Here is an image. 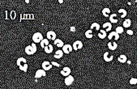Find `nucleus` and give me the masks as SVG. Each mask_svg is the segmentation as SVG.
<instances>
[{"mask_svg":"<svg viewBox=\"0 0 137 89\" xmlns=\"http://www.w3.org/2000/svg\"><path fill=\"white\" fill-rule=\"evenodd\" d=\"M16 64L20 67V70H23L24 72H26L28 70V64H27V61L24 58H19L17 59Z\"/></svg>","mask_w":137,"mask_h":89,"instance_id":"nucleus-1","label":"nucleus"},{"mask_svg":"<svg viewBox=\"0 0 137 89\" xmlns=\"http://www.w3.org/2000/svg\"><path fill=\"white\" fill-rule=\"evenodd\" d=\"M36 51V45L33 43L32 45H29L25 48V53L28 55H33V54H35Z\"/></svg>","mask_w":137,"mask_h":89,"instance_id":"nucleus-2","label":"nucleus"},{"mask_svg":"<svg viewBox=\"0 0 137 89\" xmlns=\"http://www.w3.org/2000/svg\"><path fill=\"white\" fill-rule=\"evenodd\" d=\"M44 39L42 34L41 33H35L33 35V41L34 43H40Z\"/></svg>","mask_w":137,"mask_h":89,"instance_id":"nucleus-3","label":"nucleus"},{"mask_svg":"<svg viewBox=\"0 0 137 89\" xmlns=\"http://www.w3.org/2000/svg\"><path fill=\"white\" fill-rule=\"evenodd\" d=\"M108 39L117 41V40L119 39V34H118L116 32H111L108 36Z\"/></svg>","mask_w":137,"mask_h":89,"instance_id":"nucleus-4","label":"nucleus"},{"mask_svg":"<svg viewBox=\"0 0 137 89\" xmlns=\"http://www.w3.org/2000/svg\"><path fill=\"white\" fill-rule=\"evenodd\" d=\"M83 48V43H82L80 41H76L74 42L73 44V47L72 49H75V50H78V49H80Z\"/></svg>","mask_w":137,"mask_h":89,"instance_id":"nucleus-5","label":"nucleus"},{"mask_svg":"<svg viewBox=\"0 0 137 89\" xmlns=\"http://www.w3.org/2000/svg\"><path fill=\"white\" fill-rule=\"evenodd\" d=\"M42 66V68H43V70H50L52 68V64L48 61L43 62Z\"/></svg>","mask_w":137,"mask_h":89,"instance_id":"nucleus-6","label":"nucleus"},{"mask_svg":"<svg viewBox=\"0 0 137 89\" xmlns=\"http://www.w3.org/2000/svg\"><path fill=\"white\" fill-rule=\"evenodd\" d=\"M73 82H74V77L72 76V75H67V76H66V79H65V83L66 85L69 86L71 85Z\"/></svg>","mask_w":137,"mask_h":89,"instance_id":"nucleus-7","label":"nucleus"},{"mask_svg":"<svg viewBox=\"0 0 137 89\" xmlns=\"http://www.w3.org/2000/svg\"><path fill=\"white\" fill-rule=\"evenodd\" d=\"M44 76H45V70H36V72L35 74V78L36 79L41 78V77H44Z\"/></svg>","mask_w":137,"mask_h":89,"instance_id":"nucleus-8","label":"nucleus"},{"mask_svg":"<svg viewBox=\"0 0 137 89\" xmlns=\"http://www.w3.org/2000/svg\"><path fill=\"white\" fill-rule=\"evenodd\" d=\"M46 36H47L48 39L54 41L56 39V33H54V31H50V32H48V33H47Z\"/></svg>","mask_w":137,"mask_h":89,"instance_id":"nucleus-9","label":"nucleus"},{"mask_svg":"<svg viewBox=\"0 0 137 89\" xmlns=\"http://www.w3.org/2000/svg\"><path fill=\"white\" fill-rule=\"evenodd\" d=\"M72 47L71 45H65L63 46V52H64L65 54H69L71 51H72Z\"/></svg>","mask_w":137,"mask_h":89,"instance_id":"nucleus-10","label":"nucleus"},{"mask_svg":"<svg viewBox=\"0 0 137 89\" xmlns=\"http://www.w3.org/2000/svg\"><path fill=\"white\" fill-rule=\"evenodd\" d=\"M61 74L63 75V76H67L71 74V69L69 67H64L63 69V70H61Z\"/></svg>","mask_w":137,"mask_h":89,"instance_id":"nucleus-11","label":"nucleus"},{"mask_svg":"<svg viewBox=\"0 0 137 89\" xmlns=\"http://www.w3.org/2000/svg\"><path fill=\"white\" fill-rule=\"evenodd\" d=\"M109 20L110 22L109 23H113V24H116L118 22V19H117V14H111L109 16Z\"/></svg>","mask_w":137,"mask_h":89,"instance_id":"nucleus-12","label":"nucleus"},{"mask_svg":"<svg viewBox=\"0 0 137 89\" xmlns=\"http://www.w3.org/2000/svg\"><path fill=\"white\" fill-rule=\"evenodd\" d=\"M104 60L107 62H111L112 60H113V58H114V56L113 55H111L110 57H109V53L108 52H106V53L104 54Z\"/></svg>","mask_w":137,"mask_h":89,"instance_id":"nucleus-13","label":"nucleus"},{"mask_svg":"<svg viewBox=\"0 0 137 89\" xmlns=\"http://www.w3.org/2000/svg\"><path fill=\"white\" fill-rule=\"evenodd\" d=\"M118 47V45L116 42H109L108 43V48L110 50H115L117 49Z\"/></svg>","mask_w":137,"mask_h":89,"instance_id":"nucleus-14","label":"nucleus"},{"mask_svg":"<svg viewBox=\"0 0 137 89\" xmlns=\"http://www.w3.org/2000/svg\"><path fill=\"white\" fill-rule=\"evenodd\" d=\"M44 49L46 54H50V53H52V51H53L54 48L52 46V45H48L44 47Z\"/></svg>","mask_w":137,"mask_h":89,"instance_id":"nucleus-15","label":"nucleus"},{"mask_svg":"<svg viewBox=\"0 0 137 89\" xmlns=\"http://www.w3.org/2000/svg\"><path fill=\"white\" fill-rule=\"evenodd\" d=\"M63 50H57V51L55 52V54H54V58H58V59H59V58H61L62 57H63Z\"/></svg>","mask_w":137,"mask_h":89,"instance_id":"nucleus-16","label":"nucleus"},{"mask_svg":"<svg viewBox=\"0 0 137 89\" xmlns=\"http://www.w3.org/2000/svg\"><path fill=\"white\" fill-rule=\"evenodd\" d=\"M104 28H106V32H109L111 30L112 28V25L109 22H107V23H105V24L102 25Z\"/></svg>","mask_w":137,"mask_h":89,"instance_id":"nucleus-17","label":"nucleus"},{"mask_svg":"<svg viewBox=\"0 0 137 89\" xmlns=\"http://www.w3.org/2000/svg\"><path fill=\"white\" fill-rule=\"evenodd\" d=\"M100 33H98V36H99V38H101V39H104V38L106 37L107 34H106V32L105 30H100L99 31Z\"/></svg>","mask_w":137,"mask_h":89,"instance_id":"nucleus-18","label":"nucleus"},{"mask_svg":"<svg viewBox=\"0 0 137 89\" xmlns=\"http://www.w3.org/2000/svg\"><path fill=\"white\" fill-rule=\"evenodd\" d=\"M102 14H103L105 17H109V14H110V10L109 8H104L102 10Z\"/></svg>","mask_w":137,"mask_h":89,"instance_id":"nucleus-19","label":"nucleus"},{"mask_svg":"<svg viewBox=\"0 0 137 89\" xmlns=\"http://www.w3.org/2000/svg\"><path fill=\"white\" fill-rule=\"evenodd\" d=\"M118 60L121 63H124L127 62V57H126V55H123V54H122V55H120L118 58Z\"/></svg>","mask_w":137,"mask_h":89,"instance_id":"nucleus-20","label":"nucleus"},{"mask_svg":"<svg viewBox=\"0 0 137 89\" xmlns=\"http://www.w3.org/2000/svg\"><path fill=\"white\" fill-rule=\"evenodd\" d=\"M54 45H56V46L58 47H63L64 44H63V42L60 39H55L54 40Z\"/></svg>","mask_w":137,"mask_h":89,"instance_id":"nucleus-21","label":"nucleus"},{"mask_svg":"<svg viewBox=\"0 0 137 89\" xmlns=\"http://www.w3.org/2000/svg\"><path fill=\"white\" fill-rule=\"evenodd\" d=\"M131 21L130 19H127L124 20V22H123V27L124 28H128V27L131 26Z\"/></svg>","mask_w":137,"mask_h":89,"instance_id":"nucleus-22","label":"nucleus"},{"mask_svg":"<svg viewBox=\"0 0 137 89\" xmlns=\"http://www.w3.org/2000/svg\"><path fill=\"white\" fill-rule=\"evenodd\" d=\"M90 29H91V30H93V29H96L97 31L99 30V29H100V24H97V23H93V24H92V25H91Z\"/></svg>","mask_w":137,"mask_h":89,"instance_id":"nucleus-23","label":"nucleus"},{"mask_svg":"<svg viewBox=\"0 0 137 89\" xmlns=\"http://www.w3.org/2000/svg\"><path fill=\"white\" fill-rule=\"evenodd\" d=\"M40 44H41V47L44 48L45 46H46V45H49V41L47 39H43L42 41L40 42Z\"/></svg>","mask_w":137,"mask_h":89,"instance_id":"nucleus-24","label":"nucleus"},{"mask_svg":"<svg viewBox=\"0 0 137 89\" xmlns=\"http://www.w3.org/2000/svg\"><path fill=\"white\" fill-rule=\"evenodd\" d=\"M118 12L121 13V18H124V17H126V15H127V11L126 10H124V9H119L118 10Z\"/></svg>","mask_w":137,"mask_h":89,"instance_id":"nucleus-25","label":"nucleus"},{"mask_svg":"<svg viewBox=\"0 0 137 89\" xmlns=\"http://www.w3.org/2000/svg\"><path fill=\"white\" fill-rule=\"evenodd\" d=\"M85 36L87 38H92L93 37V31L91 30V29H89V30H88V31H86V33H85Z\"/></svg>","mask_w":137,"mask_h":89,"instance_id":"nucleus-26","label":"nucleus"},{"mask_svg":"<svg viewBox=\"0 0 137 89\" xmlns=\"http://www.w3.org/2000/svg\"><path fill=\"white\" fill-rule=\"evenodd\" d=\"M116 33H117L118 34H120V33H123V28L121 26H118L116 28Z\"/></svg>","mask_w":137,"mask_h":89,"instance_id":"nucleus-27","label":"nucleus"},{"mask_svg":"<svg viewBox=\"0 0 137 89\" xmlns=\"http://www.w3.org/2000/svg\"><path fill=\"white\" fill-rule=\"evenodd\" d=\"M130 83L131 84H136L137 83V79L136 78H132L130 80Z\"/></svg>","mask_w":137,"mask_h":89,"instance_id":"nucleus-28","label":"nucleus"},{"mask_svg":"<svg viewBox=\"0 0 137 89\" xmlns=\"http://www.w3.org/2000/svg\"><path fill=\"white\" fill-rule=\"evenodd\" d=\"M52 66H55V67H60V65L58 64V63H57V62H52Z\"/></svg>","mask_w":137,"mask_h":89,"instance_id":"nucleus-29","label":"nucleus"},{"mask_svg":"<svg viewBox=\"0 0 137 89\" xmlns=\"http://www.w3.org/2000/svg\"><path fill=\"white\" fill-rule=\"evenodd\" d=\"M127 34H129V35H133V32L131 30H127Z\"/></svg>","mask_w":137,"mask_h":89,"instance_id":"nucleus-30","label":"nucleus"},{"mask_svg":"<svg viewBox=\"0 0 137 89\" xmlns=\"http://www.w3.org/2000/svg\"><path fill=\"white\" fill-rule=\"evenodd\" d=\"M59 3H63V0H59Z\"/></svg>","mask_w":137,"mask_h":89,"instance_id":"nucleus-31","label":"nucleus"}]
</instances>
